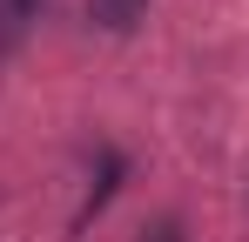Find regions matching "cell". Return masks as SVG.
<instances>
[{
    "instance_id": "cell-1",
    "label": "cell",
    "mask_w": 249,
    "mask_h": 242,
    "mask_svg": "<svg viewBox=\"0 0 249 242\" xmlns=\"http://www.w3.org/2000/svg\"><path fill=\"white\" fill-rule=\"evenodd\" d=\"M142 14H148V0H88V20H94L101 34H128Z\"/></svg>"
},
{
    "instance_id": "cell-2",
    "label": "cell",
    "mask_w": 249,
    "mask_h": 242,
    "mask_svg": "<svg viewBox=\"0 0 249 242\" xmlns=\"http://www.w3.org/2000/svg\"><path fill=\"white\" fill-rule=\"evenodd\" d=\"M142 242H182V222H175V215H162V222H155Z\"/></svg>"
},
{
    "instance_id": "cell-3",
    "label": "cell",
    "mask_w": 249,
    "mask_h": 242,
    "mask_svg": "<svg viewBox=\"0 0 249 242\" xmlns=\"http://www.w3.org/2000/svg\"><path fill=\"white\" fill-rule=\"evenodd\" d=\"M34 7H41V0H7V14H14V20H27Z\"/></svg>"
}]
</instances>
